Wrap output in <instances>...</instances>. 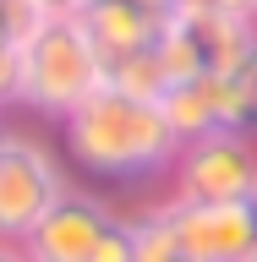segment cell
<instances>
[{
  "instance_id": "7",
  "label": "cell",
  "mask_w": 257,
  "mask_h": 262,
  "mask_svg": "<svg viewBox=\"0 0 257 262\" xmlns=\"http://www.w3.org/2000/svg\"><path fill=\"white\" fill-rule=\"evenodd\" d=\"M170 16H153V11H137L126 0H88L77 11V28L88 33V44H93L98 66L110 71V66L131 60V55H148V49L159 44V33Z\"/></svg>"
},
{
  "instance_id": "1",
  "label": "cell",
  "mask_w": 257,
  "mask_h": 262,
  "mask_svg": "<svg viewBox=\"0 0 257 262\" xmlns=\"http://www.w3.org/2000/svg\"><path fill=\"white\" fill-rule=\"evenodd\" d=\"M61 142L66 159L88 169L98 180H148V175H170L181 142L164 126L159 104L126 98L115 88H98L82 110H71L61 120Z\"/></svg>"
},
{
  "instance_id": "4",
  "label": "cell",
  "mask_w": 257,
  "mask_h": 262,
  "mask_svg": "<svg viewBox=\"0 0 257 262\" xmlns=\"http://www.w3.org/2000/svg\"><path fill=\"white\" fill-rule=\"evenodd\" d=\"M170 202H257V142L246 131L181 142L170 164Z\"/></svg>"
},
{
  "instance_id": "10",
  "label": "cell",
  "mask_w": 257,
  "mask_h": 262,
  "mask_svg": "<svg viewBox=\"0 0 257 262\" xmlns=\"http://www.w3.org/2000/svg\"><path fill=\"white\" fill-rule=\"evenodd\" d=\"M159 115H164V126L175 131V142H197V137L219 131L213 93H208V82H203V77H197V82H175V88H164Z\"/></svg>"
},
{
  "instance_id": "16",
  "label": "cell",
  "mask_w": 257,
  "mask_h": 262,
  "mask_svg": "<svg viewBox=\"0 0 257 262\" xmlns=\"http://www.w3.org/2000/svg\"><path fill=\"white\" fill-rule=\"evenodd\" d=\"M38 6H44L49 16H77L82 6H88V0H38Z\"/></svg>"
},
{
  "instance_id": "18",
  "label": "cell",
  "mask_w": 257,
  "mask_h": 262,
  "mask_svg": "<svg viewBox=\"0 0 257 262\" xmlns=\"http://www.w3.org/2000/svg\"><path fill=\"white\" fill-rule=\"evenodd\" d=\"M0 262H28V251H22L16 241H0Z\"/></svg>"
},
{
  "instance_id": "8",
  "label": "cell",
  "mask_w": 257,
  "mask_h": 262,
  "mask_svg": "<svg viewBox=\"0 0 257 262\" xmlns=\"http://www.w3.org/2000/svg\"><path fill=\"white\" fill-rule=\"evenodd\" d=\"M192 49L203 77H225L230 66H241L257 49V22L252 16H208V11H175L170 16Z\"/></svg>"
},
{
  "instance_id": "21",
  "label": "cell",
  "mask_w": 257,
  "mask_h": 262,
  "mask_svg": "<svg viewBox=\"0 0 257 262\" xmlns=\"http://www.w3.org/2000/svg\"><path fill=\"white\" fill-rule=\"evenodd\" d=\"M246 262H257V251H252V257H246Z\"/></svg>"
},
{
  "instance_id": "9",
  "label": "cell",
  "mask_w": 257,
  "mask_h": 262,
  "mask_svg": "<svg viewBox=\"0 0 257 262\" xmlns=\"http://www.w3.org/2000/svg\"><path fill=\"white\" fill-rule=\"evenodd\" d=\"M213 93V115H219V131H257V49L241 66H230L225 77H203Z\"/></svg>"
},
{
  "instance_id": "5",
  "label": "cell",
  "mask_w": 257,
  "mask_h": 262,
  "mask_svg": "<svg viewBox=\"0 0 257 262\" xmlns=\"http://www.w3.org/2000/svg\"><path fill=\"white\" fill-rule=\"evenodd\" d=\"M186 262H246L257 251V202H164Z\"/></svg>"
},
{
  "instance_id": "2",
  "label": "cell",
  "mask_w": 257,
  "mask_h": 262,
  "mask_svg": "<svg viewBox=\"0 0 257 262\" xmlns=\"http://www.w3.org/2000/svg\"><path fill=\"white\" fill-rule=\"evenodd\" d=\"M98 88H104V66L88 33L77 28V16H49L33 38L16 44V110L61 126Z\"/></svg>"
},
{
  "instance_id": "3",
  "label": "cell",
  "mask_w": 257,
  "mask_h": 262,
  "mask_svg": "<svg viewBox=\"0 0 257 262\" xmlns=\"http://www.w3.org/2000/svg\"><path fill=\"white\" fill-rule=\"evenodd\" d=\"M66 191H71V175L61 153L38 131H11L0 147V241L22 246Z\"/></svg>"
},
{
  "instance_id": "6",
  "label": "cell",
  "mask_w": 257,
  "mask_h": 262,
  "mask_svg": "<svg viewBox=\"0 0 257 262\" xmlns=\"http://www.w3.org/2000/svg\"><path fill=\"white\" fill-rule=\"evenodd\" d=\"M115 219H121V213H115L104 196L71 186V191L49 208V219L22 241V251H28V262H88Z\"/></svg>"
},
{
  "instance_id": "17",
  "label": "cell",
  "mask_w": 257,
  "mask_h": 262,
  "mask_svg": "<svg viewBox=\"0 0 257 262\" xmlns=\"http://www.w3.org/2000/svg\"><path fill=\"white\" fill-rule=\"evenodd\" d=\"M137 11H153V16H175V0H126Z\"/></svg>"
},
{
  "instance_id": "13",
  "label": "cell",
  "mask_w": 257,
  "mask_h": 262,
  "mask_svg": "<svg viewBox=\"0 0 257 262\" xmlns=\"http://www.w3.org/2000/svg\"><path fill=\"white\" fill-rule=\"evenodd\" d=\"M49 22V11L38 6V0H0V33L11 38V44H22V38H33V33Z\"/></svg>"
},
{
  "instance_id": "12",
  "label": "cell",
  "mask_w": 257,
  "mask_h": 262,
  "mask_svg": "<svg viewBox=\"0 0 257 262\" xmlns=\"http://www.w3.org/2000/svg\"><path fill=\"white\" fill-rule=\"evenodd\" d=\"M104 88H115V93H126V98H143V104H159L170 77H164L159 55L148 49V55H131V60L110 66V71H104Z\"/></svg>"
},
{
  "instance_id": "14",
  "label": "cell",
  "mask_w": 257,
  "mask_h": 262,
  "mask_svg": "<svg viewBox=\"0 0 257 262\" xmlns=\"http://www.w3.org/2000/svg\"><path fill=\"white\" fill-rule=\"evenodd\" d=\"M88 262H131V219H126V213L104 229V241L93 246V257H88Z\"/></svg>"
},
{
  "instance_id": "19",
  "label": "cell",
  "mask_w": 257,
  "mask_h": 262,
  "mask_svg": "<svg viewBox=\"0 0 257 262\" xmlns=\"http://www.w3.org/2000/svg\"><path fill=\"white\" fill-rule=\"evenodd\" d=\"M6 137H11V126H6V115H0V147H6Z\"/></svg>"
},
{
  "instance_id": "20",
  "label": "cell",
  "mask_w": 257,
  "mask_h": 262,
  "mask_svg": "<svg viewBox=\"0 0 257 262\" xmlns=\"http://www.w3.org/2000/svg\"><path fill=\"white\" fill-rule=\"evenodd\" d=\"M0 49H16V44H11V38H6V33H0Z\"/></svg>"
},
{
  "instance_id": "15",
  "label": "cell",
  "mask_w": 257,
  "mask_h": 262,
  "mask_svg": "<svg viewBox=\"0 0 257 262\" xmlns=\"http://www.w3.org/2000/svg\"><path fill=\"white\" fill-rule=\"evenodd\" d=\"M175 11H208V16H252V22H257V0H175Z\"/></svg>"
},
{
  "instance_id": "11",
  "label": "cell",
  "mask_w": 257,
  "mask_h": 262,
  "mask_svg": "<svg viewBox=\"0 0 257 262\" xmlns=\"http://www.w3.org/2000/svg\"><path fill=\"white\" fill-rule=\"evenodd\" d=\"M131 262H186L164 202L159 208H143L137 219H131Z\"/></svg>"
}]
</instances>
